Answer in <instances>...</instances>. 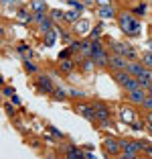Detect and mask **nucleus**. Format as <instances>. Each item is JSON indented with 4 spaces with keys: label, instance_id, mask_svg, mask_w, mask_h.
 Here are the masks:
<instances>
[{
    "label": "nucleus",
    "instance_id": "f257e3e1",
    "mask_svg": "<svg viewBox=\"0 0 152 159\" xmlns=\"http://www.w3.org/2000/svg\"><path fill=\"white\" fill-rule=\"evenodd\" d=\"M118 27L120 31L126 35V37H138L140 31H142V23L134 12H128V10H122L118 12Z\"/></svg>",
    "mask_w": 152,
    "mask_h": 159
},
{
    "label": "nucleus",
    "instance_id": "f03ea898",
    "mask_svg": "<svg viewBox=\"0 0 152 159\" xmlns=\"http://www.w3.org/2000/svg\"><path fill=\"white\" fill-rule=\"evenodd\" d=\"M122 143V159H136L142 155V149H140L138 139H120Z\"/></svg>",
    "mask_w": 152,
    "mask_h": 159
},
{
    "label": "nucleus",
    "instance_id": "7ed1b4c3",
    "mask_svg": "<svg viewBox=\"0 0 152 159\" xmlns=\"http://www.w3.org/2000/svg\"><path fill=\"white\" fill-rule=\"evenodd\" d=\"M93 106H95V112H97V122H99V126H112V110L110 106H108L106 102H101V100H97V102H93Z\"/></svg>",
    "mask_w": 152,
    "mask_h": 159
},
{
    "label": "nucleus",
    "instance_id": "20e7f679",
    "mask_svg": "<svg viewBox=\"0 0 152 159\" xmlns=\"http://www.w3.org/2000/svg\"><path fill=\"white\" fill-rule=\"evenodd\" d=\"M101 147H103L106 157H120L122 155V143H120V139H116V137H106L103 143H101Z\"/></svg>",
    "mask_w": 152,
    "mask_h": 159
},
{
    "label": "nucleus",
    "instance_id": "39448f33",
    "mask_svg": "<svg viewBox=\"0 0 152 159\" xmlns=\"http://www.w3.org/2000/svg\"><path fill=\"white\" fill-rule=\"evenodd\" d=\"M73 108H75V112L81 114L85 120L97 122V112H95V106H93V102H77Z\"/></svg>",
    "mask_w": 152,
    "mask_h": 159
},
{
    "label": "nucleus",
    "instance_id": "423d86ee",
    "mask_svg": "<svg viewBox=\"0 0 152 159\" xmlns=\"http://www.w3.org/2000/svg\"><path fill=\"white\" fill-rule=\"evenodd\" d=\"M146 96H148L146 88H136V90H132V92H126V98H128V102L132 104V106H142Z\"/></svg>",
    "mask_w": 152,
    "mask_h": 159
},
{
    "label": "nucleus",
    "instance_id": "0eeeda50",
    "mask_svg": "<svg viewBox=\"0 0 152 159\" xmlns=\"http://www.w3.org/2000/svg\"><path fill=\"white\" fill-rule=\"evenodd\" d=\"M35 86H37V90H39L41 94H49V96L53 94V90H55V86H53V80H51L49 75H43V74L37 78Z\"/></svg>",
    "mask_w": 152,
    "mask_h": 159
},
{
    "label": "nucleus",
    "instance_id": "6e6552de",
    "mask_svg": "<svg viewBox=\"0 0 152 159\" xmlns=\"http://www.w3.org/2000/svg\"><path fill=\"white\" fill-rule=\"evenodd\" d=\"M110 49H103V51H97V53H93L91 55V59H93V63H95V67H99V70H106V67H110Z\"/></svg>",
    "mask_w": 152,
    "mask_h": 159
},
{
    "label": "nucleus",
    "instance_id": "1a4fd4ad",
    "mask_svg": "<svg viewBox=\"0 0 152 159\" xmlns=\"http://www.w3.org/2000/svg\"><path fill=\"white\" fill-rule=\"evenodd\" d=\"M128 57L126 55H118V53H112L110 55V71L114 70H126L128 67Z\"/></svg>",
    "mask_w": 152,
    "mask_h": 159
},
{
    "label": "nucleus",
    "instance_id": "9d476101",
    "mask_svg": "<svg viewBox=\"0 0 152 159\" xmlns=\"http://www.w3.org/2000/svg\"><path fill=\"white\" fill-rule=\"evenodd\" d=\"M110 75H112V80H114V82L120 86V88H124L126 82L132 78V74H130L128 70H114V71H110Z\"/></svg>",
    "mask_w": 152,
    "mask_h": 159
},
{
    "label": "nucleus",
    "instance_id": "9b49d317",
    "mask_svg": "<svg viewBox=\"0 0 152 159\" xmlns=\"http://www.w3.org/2000/svg\"><path fill=\"white\" fill-rule=\"evenodd\" d=\"M126 70L130 71V74L134 75V78H138V75L144 74V70H146V66L142 63V59H130L128 61V67Z\"/></svg>",
    "mask_w": 152,
    "mask_h": 159
},
{
    "label": "nucleus",
    "instance_id": "f8f14e48",
    "mask_svg": "<svg viewBox=\"0 0 152 159\" xmlns=\"http://www.w3.org/2000/svg\"><path fill=\"white\" fill-rule=\"evenodd\" d=\"M97 14H99L103 20H112V19H118V12H116L114 4L112 6H99L97 8Z\"/></svg>",
    "mask_w": 152,
    "mask_h": 159
},
{
    "label": "nucleus",
    "instance_id": "ddd939ff",
    "mask_svg": "<svg viewBox=\"0 0 152 159\" xmlns=\"http://www.w3.org/2000/svg\"><path fill=\"white\" fill-rule=\"evenodd\" d=\"M63 157H67V159H81V157H85V153H83L79 147H75V145H67L65 147Z\"/></svg>",
    "mask_w": 152,
    "mask_h": 159
},
{
    "label": "nucleus",
    "instance_id": "4468645a",
    "mask_svg": "<svg viewBox=\"0 0 152 159\" xmlns=\"http://www.w3.org/2000/svg\"><path fill=\"white\" fill-rule=\"evenodd\" d=\"M120 118H122L124 122H128V125L134 120V118H138V116H136V112H134L132 104H128V106H122V108H120Z\"/></svg>",
    "mask_w": 152,
    "mask_h": 159
},
{
    "label": "nucleus",
    "instance_id": "2eb2a0df",
    "mask_svg": "<svg viewBox=\"0 0 152 159\" xmlns=\"http://www.w3.org/2000/svg\"><path fill=\"white\" fill-rule=\"evenodd\" d=\"M28 10H32V12H49L51 8L47 6V0H31Z\"/></svg>",
    "mask_w": 152,
    "mask_h": 159
},
{
    "label": "nucleus",
    "instance_id": "dca6fc26",
    "mask_svg": "<svg viewBox=\"0 0 152 159\" xmlns=\"http://www.w3.org/2000/svg\"><path fill=\"white\" fill-rule=\"evenodd\" d=\"M73 70H75V61L71 59V57H69V59H61L59 61V71H61V74H67V75H69Z\"/></svg>",
    "mask_w": 152,
    "mask_h": 159
},
{
    "label": "nucleus",
    "instance_id": "f3484780",
    "mask_svg": "<svg viewBox=\"0 0 152 159\" xmlns=\"http://www.w3.org/2000/svg\"><path fill=\"white\" fill-rule=\"evenodd\" d=\"M138 82L142 88H148V86H152V67H146L144 70L142 75H138Z\"/></svg>",
    "mask_w": 152,
    "mask_h": 159
},
{
    "label": "nucleus",
    "instance_id": "a211bd4d",
    "mask_svg": "<svg viewBox=\"0 0 152 159\" xmlns=\"http://www.w3.org/2000/svg\"><path fill=\"white\" fill-rule=\"evenodd\" d=\"M49 16L53 19V23H55V25H63L65 23V12L61 8H51L49 10Z\"/></svg>",
    "mask_w": 152,
    "mask_h": 159
},
{
    "label": "nucleus",
    "instance_id": "6ab92c4d",
    "mask_svg": "<svg viewBox=\"0 0 152 159\" xmlns=\"http://www.w3.org/2000/svg\"><path fill=\"white\" fill-rule=\"evenodd\" d=\"M79 16H81V12H79V10H67V12H65V25H75L79 20Z\"/></svg>",
    "mask_w": 152,
    "mask_h": 159
},
{
    "label": "nucleus",
    "instance_id": "aec40b11",
    "mask_svg": "<svg viewBox=\"0 0 152 159\" xmlns=\"http://www.w3.org/2000/svg\"><path fill=\"white\" fill-rule=\"evenodd\" d=\"M77 63H79V67H81L83 74H87V71H91L93 67H95V63H93L91 57H85V59H77Z\"/></svg>",
    "mask_w": 152,
    "mask_h": 159
},
{
    "label": "nucleus",
    "instance_id": "412c9836",
    "mask_svg": "<svg viewBox=\"0 0 152 159\" xmlns=\"http://www.w3.org/2000/svg\"><path fill=\"white\" fill-rule=\"evenodd\" d=\"M89 29V20H85V19H79L77 23L73 25V33L75 35H81V33H85Z\"/></svg>",
    "mask_w": 152,
    "mask_h": 159
},
{
    "label": "nucleus",
    "instance_id": "4be33fe9",
    "mask_svg": "<svg viewBox=\"0 0 152 159\" xmlns=\"http://www.w3.org/2000/svg\"><path fill=\"white\" fill-rule=\"evenodd\" d=\"M51 96H53L57 102H61V100H65L67 96H69V92H65L61 86H55V90H53V94H51Z\"/></svg>",
    "mask_w": 152,
    "mask_h": 159
},
{
    "label": "nucleus",
    "instance_id": "5701e85b",
    "mask_svg": "<svg viewBox=\"0 0 152 159\" xmlns=\"http://www.w3.org/2000/svg\"><path fill=\"white\" fill-rule=\"evenodd\" d=\"M67 4L71 6V8H75V10H79V12H83V8H85V2L83 0H69Z\"/></svg>",
    "mask_w": 152,
    "mask_h": 159
},
{
    "label": "nucleus",
    "instance_id": "b1692460",
    "mask_svg": "<svg viewBox=\"0 0 152 159\" xmlns=\"http://www.w3.org/2000/svg\"><path fill=\"white\" fill-rule=\"evenodd\" d=\"M24 71H27V74H37V71H39V67L35 66V63H32V61L24 59Z\"/></svg>",
    "mask_w": 152,
    "mask_h": 159
},
{
    "label": "nucleus",
    "instance_id": "393cba45",
    "mask_svg": "<svg viewBox=\"0 0 152 159\" xmlns=\"http://www.w3.org/2000/svg\"><path fill=\"white\" fill-rule=\"evenodd\" d=\"M55 37H57V31H55V29H51L49 33H47V41H45V45H47V47H51L53 43H55Z\"/></svg>",
    "mask_w": 152,
    "mask_h": 159
},
{
    "label": "nucleus",
    "instance_id": "a878e982",
    "mask_svg": "<svg viewBox=\"0 0 152 159\" xmlns=\"http://www.w3.org/2000/svg\"><path fill=\"white\" fill-rule=\"evenodd\" d=\"M140 59H142V63H144L146 67H152V51L142 53V57H140Z\"/></svg>",
    "mask_w": 152,
    "mask_h": 159
},
{
    "label": "nucleus",
    "instance_id": "bb28decb",
    "mask_svg": "<svg viewBox=\"0 0 152 159\" xmlns=\"http://www.w3.org/2000/svg\"><path fill=\"white\" fill-rule=\"evenodd\" d=\"M146 10H148V6L142 2L140 6H136V8H134V14H136V16H144V14H146Z\"/></svg>",
    "mask_w": 152,
    "mask_h": 159
},
{
    "label": "nucleus",
    "instance_id": "cd10ccee",
    "mask_svg": "<svg viewBox=\"0 0 152 159\" xmlns=\"http://www.w3.org/2000/svg\"><path fill=\"white\" fill-rule=\"evenodd\" d=\"M71 53H73V51H71V47H67V49H63V51L57 55V59H59V61H61V59H69Z\"/></svg>",
    "mask_w": 152,
    "mask_h": 159
},
{
    "label": "nucleus",
    "instance_id": "c85d7f7f",
    "mask_svg": "<svg viewBox=\"0 0 152 159\" xmlns=\"http://www.w3.org/2000/svg\"><path fill=\"white\" fill-rule=\"evenodd\" d=\"M89 37H91V39H101V23L97 25L95 29H93L91 33H89Z\"/></svg>",
    "mask_w": 152,
    "mask_h": 159
},
{
    "label": "nucleus",
    "instance_id": "c756f323",
    "mask_svg": "<svg viewBox=\"0 0 152 159\" xmlns=\"http://www.w3.org/2000/svg\"><path fill=\"white\" fill-rule=\"evenodd\" d=\"M142 108L144 110H152V96L148 94L146 98H144V102H142Z\"/></svg>",
    "mask_w": 152,
    "mask_h": 159
},
{
    "label": "nucleus",
    "instance_id": "7c9ffc66",
    "mask_svg": "<svg viewBox=\"0 0 152 159\" xmlns=\"http://www.w3.org/2000/svg\"><path fill=\"white\" fill-rule=\"evenodd\" d=\"M69 96H71V98H83L85 94H83L81 90H69Z\"/></svg>",
    "mask_w": 152,
    "mask_h": 159
},
{
    "label": "nucleus",
    "instance_id": "2f4dec72",
    "mask_svg": "<svg viewBox=\"0 0 152 159\" xmlns=\"http://www.w3.org/2000/svg\"><path fill=\"white\" fill-rule=\"evenodd\" d=\"M95 4H97V8H99V6H112V4H114V0H97Z\"/></svg>",
    "mask_w": 152,
    "mask_h": 159
},
{
    "label": "nucleus",
    "instance_id": "473e14b6",
    "mask_svg": "<svg viewBox=\"0 0 152 159\" xmlns=\"http://www.w3.org/2000/svg\"><path fill=\"white\" fill-rule=\"evenodd\" d=\"M14 94H16V90H14V88H10V86H4V96H10V98H12Z\"/></svg>",
    "mask_w": 152,
    "mask_h": 159
},
{
    "label": "nucleus",
    "instance_id": "72a5a7b5",
    "mask_svg": "<svg viewBox=\"0 0 152 159\" xmlns=\"http://www.w3.org/2000/svg\"><path fill=\"white\" fill-rule=\"evenodd\" d=\"M49 131L53 133V135H55V137H65V135H63V133H61V131H57L55 126H49Z\"/></svg>",
    "mask_w": 152,
    "mask_h": 159
},
{
    "label": "nucleus",
    "instance_id": "f704fd0d",
    "mask_svg": "<svg viewBox=\"0 0 152 159\" xmlns=\"http://www.w3.org/2000/svg\"><path fill=\"white\" fill-rule=\"evenodd\" d=\"M144 157H152V145H148L146 149H144Z\"/></svg>",
    "mask_w": 152,
    "mask_h": 159
},
{
    "label": "nucleus",
    "instance_id": "c9c22d12",
    "mask_svg": "<svg viewBox=\"0 0 152 159\" xmlns=\"http://www.w3.org/2000/svg\"><path fill=\"white\" fill-rule=\"evenodd\" d=\"M144 118H146L148 125H152V110H146V116H144Z\"/></svg>",
    "mask_w": 152,
    "mask_h": 159
},
{
    "label": "nucleus",
    "instance_id": "e433bc0d",
    "mask_svg": "<svg viewBox=\"0 0 152 159\" xmlns=\"http://www.w3.org/2000/svg\"><path fill=\"white\" fill-rule=\"evenodd\" d=\"M19 0H2V6H10V4H16Z\"/></svg>",
    "mask_w": 152,
    "mask_h": 159
},
{
    "label": "nucleus",
    "instance_id": "4c0bfd02",
    "mask_svg": "<svg viewBox=\"0 0 152 159\" xmlns=\"http://www.w3.org/2000/svg\"><path fill=\"white\" fill-rule=\"evenodd\" d=\"M12 104H14V106H19V104H20V98H19V96H16V94H14V96H12Z\"/></svg>",
    "mask_w": 152,
    "mask_h": 159
},
{
    "label": "nucleus",
    "instance_id": "58836bf2",
    "mask_svg": "<svg viewBox=\"0 0 152 159\" xmlns=\"http://www.w3.org/2000/svg\"><path fill=\"white\" fill-rule=\"evenodd\" d=\"M83 2H85V4H87V6H91V4H95L97 0H83Z\"/></svg>",
    "mask_w": 152,
    "mask_h": 159
},
{
    "label": "nucleus",
    "instance_id": "ea45409f",
    "mask_svg": "<svg viewBox=\"0 0 152 159\" xmlns=\"http://www.w3.org/2000/svg\"><path fill=\"white\" fill-rule=\"evenodd\" d=\"M146 92H148V94L152 96V86H148V88H146Z\"/></svg>",
    "mask_w": 152,
    "mask_h": 159
},
{
    "label": "nucleus",
    "instance_id": "a19ab883",
    "mask_svg": "<svg viewBox=\"0 0 152 159\" xmlns=\"http://www.w3.org/2000/svg\"><path fill=\"white\" fill-rule=\"evenodd\" d=\"M148 133H150V135H152V125H148Z\"/></svg>",
    "mask_w": 152,
    "mask_h": 159
},
{
    "label": "nucleus",
    "instance_id": "79ce46f5",
    "mask_svg": "<svg viewBox=\"0 0 152 159\" xmlns=\"http://www.w3.org/2000/svg\"><path fill=\"white\" fill-rule=\"evenodd\" d=\"M150 47H152V41H150Z\"/></svg>",
    "mask_w": 152,
    "mask_h": 159
}]
</instances>
